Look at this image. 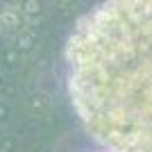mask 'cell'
<instances>
[{
  "mask_svg": "<svg viewBox=\"0 0 152 152\" xmlns=\"http://www.w3.org/2000/svg\"><path fill=\"white\" fill-rule=\"evenodd\" d=\"M80 123L111 152H152V0H102L66 43Z\"/></svg>",
  "mask_w": 152,
  "mask_h": 152,
  "instance_id": "6da1fadb",
  "label": "cell"
},
{
  "mask_svg": "<svg viewBox=\"0 0 152 152\" xmlns=\"http://www.w3.org/2000/svg\"><path fill=\"white\" fill-rule=\"evenodd\" d=\"M25 23V16L18 12L16 5H7V7H0V32H18Z\"/></svg>",
  "mask_w": 152,
  "mask_h": 152,
  "instance_id": "7a4b0ae2",
  "label": "cell"
},
{
  "mask_svg": "<svg viewBox=\"0 0 152 152\" xmlns=\"http://www.w3.org/2000/svg\"><path fill=\"white\" fill-rule=\"evenodd\" d=\"M16 7L25 16V20H37L45 14V0H18Z\"/></svg>",
  "mask_w": 152,
  "mask_h": 152,
  "instance_id": "3957f363",
  "label": "cell"
},
{
  "mask_svg": "<svg viewBox=\"0 0 152 152\" xmlns=\"http://www.w3.org/2000/svg\"><path fill=\"white\" fill-rule=\"evenodd\" d=\"M102 152H111V150H102Z\"/></svg>",
  "mask_w": 152,
  "mask_h": 152,
  "instance_id": "277c9868",
  "label": "cell"
},
{
  "mask_svg": "<svg viewBox=\"0 0 152 152\" xmlns=\"http://www.w3.org/2000/svg\"><path fill=\"white\" fill-rule=\"evenodd\" d=\"M61 2H66V0H61Z\"/></svg>",
  "mask_w": 152,
  "mask_h": 152,
  "instance_id": "5b68a950",
  "label": "cell"
}]
</instances>
